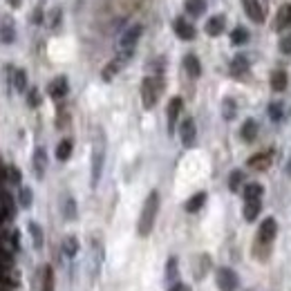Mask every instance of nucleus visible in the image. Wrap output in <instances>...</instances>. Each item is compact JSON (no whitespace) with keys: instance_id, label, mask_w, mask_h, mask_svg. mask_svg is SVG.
<instances>
[{"instance_id":"1","label":"nucleus","mask_w":291,"mask_h":291,"mask_svg":"<svg viewBox=\"0 0 291 291\" xmlns=\"http://www.w3.org/2000/svg\"><path fill=\"white\" fill-rule=\"evenodd\" d=\"M157 211H159V193H157V190H150V195L143 201V209H141L139 224H137V231L141 238H148L150 231H153L155 220H157Z\"/></svg>"},{"instance_id":"2","label":"nucleus","mask_w":291,"mask_h":291,"mask_svg":"<svg viewBox=\"0 0 291 291\" xmlns=\"http://www.w3.org/2000/svg\"><path fill=\"white\" fill-rule=\"evenodd\" d=\"M141 34H143L141 25H132V27H128V30L123 32V36L119 38V56L126 61V63H128V59L132 56L134 47H137V43H139V38H141Z\"/></svg>"},{"instance_id":"3","label":"nucleus","mask_w":291,"mask_h":291,"mask_svg":"<svg viewBox=\"0 0 291 291\" xmlns=\"http://www.w3.org/2000/svg\"><path fill=\"white\" fill-rule=\"evenodd\" d=\"M103 164H105V141H103V134H101L99 139H94V148H92V175H90L92 188L99 186L101 172H103Z\"/></svg>"},{"instance_id":"4","label":"nucleus","mask_w":291,"mask_h":291,"mask_svg":"<svg viewBox=\"0 0 291 291\" xmlns=\"http://www.w3.org/2000/svg\"><path fill=\"white\" fill-rule=\"evenodd\" d=\"M159 92H161V81L159 78L146 76L141 81V103H143L146 110L155 108L157 99H159Z\"/></svg>"},{"instance_id":"5","label":"nucleus","mask_w":291,"mask_h":291,"mask_svg":"<svg viewBox=\"0 0 291 291\" xmlns=\"http://www.w3.org/2000/svg\"><path fill=\"white\" fill-rule=\"evenodd\" d=\"M215 280H217V289L220 291H238V287H240V278L231 267H222L220 271H217Z\"/></svg>"},{"instance_id":"6","label":"nucleus","mask_w":291,"mask_h":291,"mask_svg":"<svg viewBox=\"0 0 291 291\" xmlns=\"http://www.w3.org/2000/svg\"><path fill=\"white\" fill-rule=\"evenodd\" d=\"M276 233H278V222L273 220V217H267V220H262V224H260V231H257V242L271 244L273 238H276Z\"/></svg>"},{"instance_id":"7","label":"nucleus","mask_w":291,"mask_h":291,"mask_svg":"<svg viewBox=\"0 0 291 291\" xmlns=\"http://www.w3.org/2000/svg\"><path fill=\"white\" fill-rule=\"evenodd\" d=\"M179 137H182V143L186 148H190L195 143V139H197V126H195V121L190 117H186L182 121V126H179Z\"/></svg>"},{"instance_id":"8","label":"nucleus","mask_w":291,"mask_h":291,"mask_svg":"<svg viewBox=\"0 0 291 291\" xmlns=\"http://www.w3.org/2000/svg\"><path fill=\"white\" fill-rule=\"evenodd\" d=\"M172 30H175V34L182 38V41H193V38H195V27L190 25L186 18H175V22H172Z\"/></svg>"},{"instance_id":"9","label":"nucleus","mask_w":291,"mask_h":291,"mask_svg":"<svg viewBox=\"0 0 291 291\" xmlns=\"http://www.w3.org/2000/svg\"><path fill=\"white\" fill-rule=\"evenodd\" d=\"M182 99L179 97H172L168 101V110H166V117H168V132H172V128H175V123L179 119V112H182Z\"/></svg>"},{"instance_id":"10","label":"nucleus","mask_w":291,"mask_h":291,"mask_svg":"<svg viewBox=\"0 0 291 291\" xmlns=\"http://www.w3.org/2000/svg\"><path fill=\"white\" fill-rule=\"evenodd\" d=\"M242 7L246 11V16H249L253 22L265 20V9H262V5L257 3V0H242Z\"/></svg>"},{"instance_id":"11","label":"nucleus","mask_w":291,"mask_h":291,"mask_svg":"<svg viewBox=\"0 0 291 291\" xmlns=\"http://www.w3.org/2000/svg\"><path fill=\"white\" fill-rule=\"evenodd\" d=\"M67 90H70V85H67V78L65 76H56L52 83H49V88H47V92H49V97L52 99H63L65 94H67Z\"/></svg>"},{"instance_id":"12","label":"nucleus","mask_w":291,"mask_h":291,"mask_svg":"<svg viewBox=\"0 0 291 291\" xmlns=\"http://www.w3.org/2000/svg\"><path fill=\"white\" fill-rule=\"evenodd\" d=\"M224 27H226V18H224L222 14H217V16H211L204 30H206L209 36H220V34L224 32Z\"/></svg>"},{"instance_id":"13","label":"nucleus","mask_w":291,"mask_h":291,"mask_svg":"<svg viewBox=\"0 0 291 291\" xmlns=\"http://www.w3.org/2000/svg\"><path fill=\"white\" fill-rule=\"evenodd\" d=\"M45 168H47V155H45V148H36L34 150V172H36L38 179H43Z\"/></svg>"},{"instance_id":"14","label":"nucleus","mask_w":291,"mask_h":291,"mask_svg":"<svg viewBox=\"0 0 291 291\" xmlns=\"http://www.w3.org/2000/svg\"><path fill=\"white\" fill-rule=\"evenodd\" d=\"M123 65H126V61H123L121 56H117L114 61H110V63L103 67V74H101V76H103V81H112V78H114V76L121 72Z\"/></svg>"},{"instance_id":"15","label":"nucleus","mask_w":291,"mask_h":291,"mask_svg":"<svg viewBox=\"0 0 291 291\" xmlns=\"http://www.w3.org/2000/svg\"><path fill=\"white\" fill-rule=\"evenodd\" d=\"M184 67L190 74V78H199L201 76V65H199V59L195 54H186L184 56Z\"/></svg>"},{"instance_id":"16","label":"nucleus","mask_w":291,"mask_h":291,"mask_svg":"<svg viewBox=\"0 0 291 291\" xmlns=\"http://www.w3.org/2000/svg\"><path fill=\"white\" fill-rule=\"evenodd\" d=\"M269 166H271V153H257L249 159V168L253 170H267Z\"/></svg>"},{"instance_id":"17","label":"nucleus","mask_w":291,"mask_h":291,"mask_svg":"<svg viewBox=\"0 0 291 291\" xmlns=\"http://www.w3.org/2000/svg\"><path fill=\"white\" fill-rule=\"evenodd\" d=\"M287 83H289V76H287V72L284 70L271 72V90L273 92H282V90L287 88Z\"/></svg>"},{"instance_id":"18","label":"nucleus","mask_w":291,"mask_h":291,"mask_svg":"<svg viewBox=\"0 0 291 291\" xmlns=\"http://www.w3.org/2000/svg\"><path fill=\"white\" fill-rule=\"evenodd\" d=\"M240 137L244 139V141H253L257 137V121L255 119H246L242 123V128H240Z\"/></svg>"},{"instance_id":"19","label":"nucleus","mask_w":291,"mask_h":291,"mask_svg":"<svg viewBox=\"0 0 291 291\" xmlns=\"http://www.w3.org/2000/svg\"><path fill=\"white\" fill-rule=\"evenodd\" d=\"M260 211H262V201L260 199H253V201H246L244 204V220L246 222H255L257 220V215H260Z\"/></svg>"},{"instance_id":"20","label":"nucleus","mask_w":291,"mask_h":291,"mask_svg":"<svg viewBox=\"0 0 291 291\" xmlns=\"http://www.w3.org/2000/svg\"><path fill=\"white\" fill-rule=\"evenodd\" d=\"M284 27H291V5L280 7L276 14V30H284Z\"/></svg>"},{"instance_id":"21","label":"nucleus","mask_w":291,"mask_h":291,"mask_svg":"<svg viewBox=\"0 0 291 291\" xmlns=\"http://www.w3.org/2000/svg\"><path fill=\"white\" fill-rule=\"evenodd\" d=\"M262 193H265V188H262V184H246L244 190H242V195H244V201H253V199H260L262 197Z\"/></svg>"},{"instance_id":"22","label":"nucleus","mask_w":291,"mask_h":291,"mask_svg":"<svg viewBox=\"0 0 291 291\" xmlns=\"http://www.w3.org/2000/svg\"><path fill=\"white\" fill-rule=\"evenodd\" d=\"M204 204H206V193H204V190H199V193H195L193 197H190L186 204H184V209H186L188 213H197Z\"/></svg>"},{"instance_id":"23","label":"nucleus","mask_w":291,"mask_h":291,"mask_svg":"<svg viewBox=\"0 0 291 291\" xmlns=\"http://www.w3.org/2000/svg\"><path fill=\"white\" fill-rule=\"evenodd\" d=\"M72 148H74V146H72V139H63V141L56 146V159L67 161L72 157Z\"/></svg>"},{"instance_id":"24","label":"nucleus","mask_w":291,"mask_h":291,"mask_svg":"<svg viewBox=\"0 0 291 291\" xmlns=\"http://www.w3.org/2000/svg\"><path fill=\"white\" fill-rule=\"evenodd\" d=\"M246 70H249V61H246L244 56H235L231 61V74L233 76H242Z\"/></svg>"},{"instance_id":"25","label":"nucleus","mask_w":291,"mask_h":291,"mask_svg":"<svg viewBox=\"0 0 291 291\" xmlns=\"http://www.w3.org/2000/svg\"><path fill=\"white\" fill-rule=\"evenodd\" d=\"M30 233H32V240H34V249H43V242H45V235H43V228L38 226L36 222H30Z\"/></svg>"},{"instance_id":"26","label":"nucleus","mask_w":291,"mask_h":291,"mask_svg":"<svg viewBox=\"0 0 291 291\" xmlns=\"http://www.w3.org/2000/svg\"><path fill=\"white\" fill-rule=\"evenodd\" d=\"M204 9H206V0H186V11L193 18L204 14Z\"/></svg>"},{"instance_id":"27","label":"nucleus","mask_w":291,"mask_h":291,"mask_svg":"<svg viewBox=\"0 0 291 291\" xmlns=\"http://www.w3.org/2000/svg\"><path fill=\"white\" fill-rule=\"evenodd\" d=\"M242 182H244V172L242 170H233L231 175H228V188H231L233 193H238V190L242 188Z\"/></svg>"},{"instance_id":"28","label":"nucleus","mask_w":291,"mask_h":291,"mask_svg":"<svg viewBox=\"0 0 291 291\" xmlns=\"http://www.w3.org/2000/svg\"><path fill=\"white\" fill-rule=\"evenodd\" d=\"M63 253L67 255V257H74L76 253H78V240L74 238V235H70V238L63 242Z\"/></svg>"},{"instance_id":"29","label":"nucleus","mask_w":291,"mask_h":291,"mask_svg":"<svg viewBox=\"0 0 291 291\" xmlns=\"http://www.w3.org/2000/svg\"><path fill=\"white\" fill-rule=\"evenodd\" d=\"M166 280L168 282H177V257H168L166 262Z\"/></svg>"},{"instance_id":"30","label":"nucleus","mask_w":291,"mask_h":291,"mask_svg":"<svg viewBox=\"0 0 291 291\" xmlns=\"http://www.w3.org/2000/svg\"><path fill=\"white\" fill-rule=\"evenodd\" d=\"M246 41H249V32H246L244 27H235V30L231 32V43L233 45H244Z\"/></svg>"},{"instance_id":"31","label":"nucleus","mask_w":291,"mask_h":291,"mask_svg":"<svg viewBox=\"0 0 291 291\" xmlns=\"http://www.w3.org/2000/svg\"><path fill=\"white\" fill-rule=\"evenodd\" d=\"M18 201H20V206H25V209H30V206H32V201H34V193H32V188H30V186H22V188H20V193H18Z\"/></svg>"},{"instance_id":"32","label":"nucleus","mask_w":291,"mask_h":291,"mask_svg":"<svg viewBox=\"0 0 291 291\" xmlns=\"http://www.w3.org/2000/svg\"><path fill=\"white\" fill-rule=\"evenodd\" d=\"M63 215H65V220H76V201L72 199V197L65 199V204H63Z\"/></svg>"},{"instance_id":"33","label":"nucleus","mask_w":291,"mask_h":291,"mask_svg":"<svg viewBox=\"0 0 291 291\" xmlns=\"http://www.w3.org/2000/svg\"><path fill=\"white\" fill-rule=\"evenodd\" d=\"M14 85L18 92H25V88H27V74H25V70H16L14 72Z\"/></svg>"},{"instance_id":"34","label":"nucleus","mask_w":291,"mask_h":291,"mask_svg":"<svg viewBox=\"0 0 291 291\" xmlns=\"http://www.w3.org/2000/svg\"><path fill=\"white\" fill-rule=\"evenodd\" d=\"M43 291H54V271L52 267H45V273H43Z\"/></svg>"},{"instance_id":"35","label":"nucleus","mask_w":291,"mask_h":291,"mask_svg":"<svg viewBox=\"0 0 291 291\" xmlns=\"http://www.w3.org/2000/svg\"><path fill=\"white\" fill-rule=\"evenodd\" d=\"M0 36H3L5 43H14V38H16L14 25H11V22H5V25H3V32H0Z\"/></svg>"},{"instance_id":"36","label":"nucleus","mask_w":291,"mask_h":291,"mask_svg":"<svg viewBox=\"0 0 291 291\" xmlns=\"http://www.w3.org/2000/svg\"><path fill=\"white\" fill-rule=\"evenodd\" d=\"M222 114H224V119H228V121H231L233 117H235V101H233V99H226V101H224Z\"/></svg>"},{"instance_id":"37","label":"nucleus","mask_w":291,"mask_h":291,"mask_svg":"<svg viewBox=\"0 0 291 291\" xmlns=\"http://www.w3.org/2000/svg\"><path fill=\"white\" fill-rule=\"evenodd\" d=\"M269 117H271V121H280V119H282V108H280V105L278 103H271V105H269Z\"/></svg>"},{"instance_id":"38","label":"nucleus","mask_w":291,"mask_h":291,"mask_svg":"<svg viewBox=\"0 0 291 291\" xmlns=\"http://www.w3.org/2000/svg\"><path fill=\"white\" fill-rule=\"evenodd\" d=\"M5 175H7V179H11L14 184L20 182V172H18V168H16V166H9L7 170H5Z\"/></svg>"},{"instance_id":"39","label":"nucleus","mask_w":291,"mask_h":291,"mask_svg":"<svg viewBox=\"0 0 291 291\" xmlns=\"http://www.w3.org/2000/svg\"><path fill=\"white\" fill-rule=\"evenodd\" d=\"M27 99H30V105H32V108H36V105L41 103V97H38V90H36V88L30 90V97H27Z\"/></svg>"},{"instance_id":"40","label":"nucleus","mask_w":291,"mask_h":291,"mask_svg":"<svg viewBox=\"0 0 291 291\" xmlns=\"http://www.w3.org/2000/svg\"><path fill=\"white\" fill-rule=\"evenodd\" d=\"M280 52L282 54H291V36H284L280 41Z\"/></svg>"},{"instance_id":"41","label":"nucleus","mask_w":291,"mask_h":291,"mask_svg":"<svg viewBox=\"0 0 291 291\" xmlns=\"http://www.w3.org/2000/svg\"><path fill=\"white\" fill-rule=\"evenodd\" d=\"M168 291H190V287H188V284H184V282H179V280H177V282H172L170 287H168Z\"/></svg>"},{"instance_id":"42","label":"nucleus","mask_w":291,"mask_h":291,"mask_svg":"<svg viewBox=\"0 0 291 291\" xmlns=\"http://www.w3.org/2000/svg\"><path fill=\"white\" fill-rule=\"evenodd\" d=\"M59 20H61V11L56 9L54 14H52V27H59Z\"/></svg>"},{"instance_id":"43","label":"nucleus","mask_w":291,"mask_h":291,"mask_svg":"<svg viewBox=\"0 0 291 291\" xmlns=\"http://www.w3.org/2000/svg\"><path fill=\"white\" fill-rule=\"evenodd\" d=\"M41 20H43V11L36 9V11H34V22H36V25H41Z\"/></svg>"},{"instance_id":"44","label":"nucleus","mask_w":291,"mask_h":291,"mask_svg":"<svg viewBox=\"0 0 291 291\" xmlns=\"http://www.w3.org/2000/svg\"><path fill=\"white\" fill-rule=\"evenodd\" d=\"M7 3H9V7H20V0H7Z\"/></svg>"}]
</instances>
